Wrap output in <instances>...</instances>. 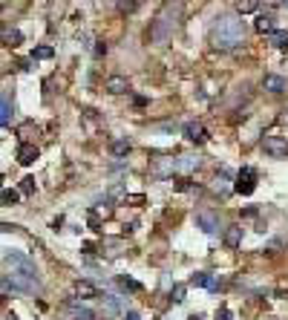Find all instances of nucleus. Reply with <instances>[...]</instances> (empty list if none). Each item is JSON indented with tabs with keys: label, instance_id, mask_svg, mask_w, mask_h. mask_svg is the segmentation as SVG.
<instances>
[{
	"label": "nucleus",
	"instance_id": "obj_1",
	"mask_svg": "<svg viewBox=\"0 0 288 320\" xmlns=\"http://www.w3.org/2000/svg\"><path fill=\"white\" fill-rule=\"evenodd\" d=\"M245 41V23L236 15H222L210 26V44L216 49H234Z\"/></svg>",
	"mask_w": 288,
	"mask_h": 320
},
{
	"label": "nucleus",
	"instance_id": "obj_2",
	"mask_svg": "<svg viewBox=\"0 0 288 320\" xmlns=\"http://www.w3.org/2000/svg\"><path fill=\"white\" fill-rule=\"evenodd\" d=\"M179 20H182V3L179 0H170V3H164L162 12L156 15L153 20V26H150V41L153 44H167L173 38V32H176V26H179Z\"/></svg>",
	"mask_w": 288,
	"mask_h": 320
},
{
	"label": "nucleus",
	"instance_id": "obj_3",
	"mask_svg": "<svg viewBox=\"0 0 288 320\" xmlns=\"http://www.w3.org/2000/svg\"><path fill=\"white\" fill-rule=\"evenodd\" d=\"M6 285L12 292H20V294H41V277H38V271H12L6 277Z\"/></svg>",
	"mask_w": 288,
	"mask_h": 320
},
{
	"label": "nucleus",
	"instance_id": "obj_4",
	"mask_svg": "<svg viewBox=\"0 0 288 320\" xmlns=\"http://www.w3.org/2000/svg\"><path fill=\"white\" fill-rule=\"evenodd\" d=\"M234 179H236V182H234V190H236V194L251 196L254 190H257V170H254V168H242Z\"/></svg>",
	"mask_w": 288,
	"mask_h": 320
},
{
	"label": "nucleus",
	"instance_id": "obj_5",
	"mask_svg": "<svg viewBox=\"0 0 288 320\" xmlns=\"http://www.w3.org/2000/svg\"><path fill=\"white\" fill-rule=\"evenodd\" d=\"M3 263L12 266V271H38L32 257H26L23 251H6V254H3Z\"/></svg>",
	"mask_w": 288,
	"mask_h": 320
},
{
	"label": "nucleus",
	"instance_id": "obj_6",
	"mask_svg": "<svg viewBox=\"0 0 288 320\" xmlns=\"http://www.w3.org/2000/svg\"><path fill=\"white\" fill-rule=\"evenodd\" d=\"M262 150L268 153L271 159H285L288 156V142L282 136H265L262 139Z\"/></svg>",
	"mask_w": 288,
	"mask_h": 320
},
{
	"label": "nucleus",
	"instance_id": "obj_7",
	"mask_svg": "<svg viewBox=\"0 0 288 320\" xmlns=\"http://www.w3.org/2000/svg\"><path fill=\"white\" fill-rule=\"evenodd\" d=\"M104 311L110 317H124L127 314V300L118 294H104Z\"/></svg>",
	"mask_w": 288,
	"mask_h": 320
},
{
	"label": "nucleus",
	"instance_id": "obj_8",
	"mask_svg": "<svg viewBox=\"0 0 288 320\" xmlns=\"http://www.w3.org/2000/svg\"><path fill=\"white\" fill-rule=\"evenodd\" d=\"M12 118H15V104H12V95L6 89H0V127H9Z\"/></svg>",
	"mask_w": 288,
	"mask_h": 320
},
{
	"label": "nucleus",
	"instance_id": "obj_9",
	"mask_svg": "<svg viewBox=\"0 0 288 320\" xmlns=\"http://www.w3.org/2000/svg\"><path fill=\"white\" fill-rule=\"evenodd\" d=\"M196 225L205 234H216V231H219V216H216V213H210V211H199L196 213Z\"/></svg>",
	"mask_w": 288,
	"mask_h": 320
},
{
	"label": "nucleus",
	"instance_id": "obj_10",
	"mask_svg": "<svg viewBox=\"0 0 288 320\" xmlns=\"http://www.w3.org/2000/svg\"><path fill=\"white\" fill-rule=\"evenodd\" d=\"M185 139H188V142H193V144H202L207 139V136H205V127L199 124V121H190V124H185Z\"/></svg>",
	"mask_w": 288,
	"mask_h": 320
},
{
	"label": "nucleus",
	"instance_id": "obj_11",
	"mask_svg": "<svg viewBox=\"0 0 288 320\" xmlns=\"http://www.w3.org/2000/svg\"><path fill=\"white\" fill-rule=\"evenodd\" d=\"M130 89V81L121 78V75H113V78H107V92H113V95H121V92H127Z\"/></svg>",
	"mask_w": 288,
	"mask_h": 320
},
{
	"label": "nucleus",
	"instance_id": "obj_12",
	"mask_svg": "<svg viewBox=\"0 0 288 320\" xmlns=\"http://www.w3.org/2000/svg\"><path fill=\"white\" fill-rule=\"evenodd\" d=\"M75 294L84 297V300H92V297H98V289H95L90 280H78V283H75Z\"/></svg>",
	"mask_w": 288,
	"mask_h": 320
},
{
	"label": "nucleus",
	"instance_id": "obj_13",
	"mask_svg": "<svg viewBox=\"0 0 288 320\" xmlns=\"http://www.w3.org/2000/svg\"><path fill=\"white\" fill-rule=\"evenodd\" d=\"M38 159V147L35 144H20L18 147V162L20 165H32Z\"/></svg>",
	"mask_w": 288,
	"mask_h": 320
},
{
	"label": "nucleus",
	"instance_id": "obj_14",
	"mask_svg": "<svg viewBox=\"0 0 288 320\" xmlns=\"http://www.w3.org/2000/svg\"><path fill=\"white\" fill-rule=\"evenodd\" d=\"M69 311H72L75 320H95V311L87 309V306H81V303H75V300H69Z\"/></svg>",
	"mask_w": 288,
	"mask_h": 320
},
{
	"label": "nucleus",
	"instance_id": "obj_15",
	"mask_svg": "<svg viewBox=\"0 0 288 320\" xmlns=\"http://www.w3.org/2000/svg\"><path fill=\"white\" fill-rule=\"evenodd\" d=\"M0 41H3L6 46H12V49H15V46L23 44V32H20V29H6V32L0 35Z\"/></svg>",
	"mask_w": 288,
	"mask_h": 320
},
{
	"label": "nucleus",
	"instance_id": "obj_16",
	"mask_svg": "<svg viewBox=\"0 0 288 320\" xmlns=\"http://www.w3.org/2000/svg\"><path fill=\"white\" fill-rule=\"evenodd\" d=\"M242 242V228L239 225H228V231H225V245L228 248H236Z\"/></svg>",
	"mask_w": 288,
	"mask_h": 320
},
{
	"label": "nucleus",
	"instance_id": "obj_17",
	"mask_svg": "<svg viewBox=\"0 0 288 320\" xmlns=\"http://www.w3.org/2000/svg\"><path fill=\"white\" fill-rule=\"evenodd\" d=\"M265 89L279 95V92H285V78H279V75H265Z\"/></svg>",
	"mask_w": 288,
	"mask_h": 320
},
{
	"label": "nucleus",
	"instance_id": "obj_18",
	"mask_svg": "<svg viewBox=\"0 0 288 320\" xmlns=\"http://www.w3.org/2000/svg\"><path fill=\"white\" fill-rule=\"evenodd\" d=\"M268 44L277 46V49H288V32L285 29H274V32L268 35Z\"/></svg>",
	"mask_w": 288,
	"mask_h": 320
},
{
	"label": "nucleus",
	"instance_id": "obj_19",
	"mask_svg": "<svg viewBox=\"0 0 288 320\" xmlns=\"http://www.w3.org/2000/svg\"><path fill=\"white\" fill-rule=\"evenodd\" d=\"M196 168H199L196 156H179V159H176V170H179V173H190V170H196Z\"/></svg>",
	"mask_w": 288,
	"mask_h": 320
},
{
	"label": "nucleus",
	"instance_id": "obj_20",
	"mask_svg": "<svg viewBox=\"0 0 288 320\" xmlns=\"http://www.w3.org/2000/svg\"><path fill=\"white\" fill-rule=\"evenodd\" d=\"M228 182H231V173H228V170H222V173H219V179H216L213 190H216V194H222V196H228V194H231V185H228Z\"/></svg>",
	"mask_w": 288,
	"mask_h": 320
},
{
	"label": "nucleus",
	"instance_id": "obj_21",
	"mask_svg": "<svg viewBox=\"0 0 288 320\" xmlns=\"http://www.w3.org/2000/svg\"><path fill=\"white\" fill-rule=\"evenodd\" d=\"M110 150H113V156H127V153L133 150V144L127 142V139H118V142L110 144Z\"/></svg>",
	"mask_w": 288,
	"mask_h": 320
},
{
	"label": "nucleus",
	"instance_id": "obj_22",
	"mask_svg": "<svg viewBox=\"0 0 288 320\" xmlns=\"http://www.w3.org/2000/svg\"><path fill=\"white\" fill-rule=\"evenodd\" d=\"M257 32L271 35V32H274V18H271V15H260V18H257Z\"/></svg>",
	"mask_w": 288,
	"mask_h": 320
},
{
	"label": "nucleus",
	"instance_id": "obj_23",
	"mask_svg": "<svg viewBox=\"0 0 288 320\" xmlns=\"http://www.w3.org/2000/svg\"><path fill=\"white\" fill-rule=\"evenodd\" d=\"M52 55H55L52 46H35V52H32V61H35V58H38V61H49Z\"/></svg>",
	"mask_w": 288,
	"mask_h": 320
},
{
	"label": "nucleus",
	"instance_id": "obj_24",
	"mask_svg": "<svg viewBox=\"0 0 288 320\" xmlns=\"http://www.w3.org/2000/svg\"><path fill=\"white\" fill-rule=\"evenodd\" d=\"M118 285H121V289H124V292H141V283H138V280H130V277H118Z\"/></svg>",
	"mask_w": 288,
	"mask_h": 320
},
{
	"label": "nucleus",
	"instance_id": "obj_25",
	"mask_svg": "<svg viewBox=\"0 0 288 320\" xmlns=\"http://www.w3.org/2000/svg\"><path fill=\"white\" fill-rule=\"evenodd\" d=\"M32 133L38 136V127L32 124V121H26V124L20 127V139H23V142H20V144H29V139H32Z\"/></svg>",
	"mask_w": 288,
	"mask_h": 320
},
{
	"label": "nucleus",
	"instance_id": "obj_26",
	"mask_svg": "<svg viewBox=\"0 0 288 320\" xmlns=\"http://www.w3.org/2000/svg\"><path fill=\"white\" fill-rule=\"evenodd\" d=\"M257 6H260V0H239V3H236V9L242 12V15H248V12H257Z\"/></svg>",
	"mask_w": 288,
	"mask_h": 320
},
{
	"label": "nucleus",
	"instance_id": "obj_27",
	"mask_svg": "<svg viewBox=\"0 0 288 320\" xmlns=\"http://www.w3.org/2000/svg\"><path fill=\"white\" fill-rule=\"evenodd\" d=\"M20 194H26V196H32V194H35V179H32V176L20 179Z\"/></svg>",
	"mask_w": 288,
	"mask_h": 320
},
{
	"label": "nucleus",
	"instance_id": "obj_28",
	"mask_svg": "<svg viewBox=\"0 0 288 320\" xmlns=\"http://www.w3.org/2000/svg\"><path fill=\"white\" fill-rule=\"evenodd\" d=\"M207 283H210V274H205V271H199V274L190 277V285H205L207 289Z\"/></svg>",
	"mask_w": 288,
	"mask_h": 320
},
{
	"label": "nucleus",
	"instance_id": "obj_29",
	"mask_svg": "<svg viewBox=\"0 0 288 320\" xmlns=\"http://www.w3.org/2000/svg\"><path fill=\"white\" fill-rule=\"evenodd\" d=\"M0 199H3V205H15L20 199V194H18V190H3V194H0Z\"/></svg>",
	"mask_w": 288,
	"mask_h": 320
},
{
	"label": "nucleus",
	"instance_id": "obj_30",
	"mask_svg": "<svg viewBox=\"0 0 288 320\" xmlns=\"http://www.w3.org/2000/svg\"><path fill=\"white\" fill-rule=\"evenodd\" d=\"M170 300L173 303H182V300H185V285H176V289H173V292H170Z\"/></svg>",
	"mask_w": 288,
	"mask_h": 320
},
{
	"label": "nucleus",
	"instance_id": "obj_31",
	"mask_svg": "<svg viewBox=\"0 0 288 320\" xmlns=\"http://www.w3.org/2000/svg\"><path fill=\"white\" fill-rule=\"evenodd\" d=\"M90 228L92 231H101V216L95 211H90Z\"/></svg>",
	"mask_w": 288,
	"mask_h": 320
},
{
	"label": "nucleus",
	"instance_id": "obj_32",
	"mask_svg": "<svg viewBox=\"0 0 288 320\" xmlns=\"http://www.w3.org/2000/svg\"><path fill=\"white\" fill-rule=\"evenodd\" d=\"M9 231H18V225H9V222H0V234H9Z\"/></svg>",
	"mask_w": 288,
	"mask_h": 320
},
{
	"label": "nucleus",
	"instance_id": "obj_33",
	"mask_svg": "<svg viewBox=\"0 0 288 320\" xmlns=\"http://www.w3.org/2000/svg\"><path fill=\"white\" fill-rule=\"evenodd\" d=\"M216 320H231V311H228V309H219V311H216Z\"/></svg>",
	"mask_w": 288,
	"mask_h": 320
},
{
	"label": "nucleus",
	"instance_id": "obj_34",
	"mask_svg": "<svg viewBox=\"0 0 288 320\" xmlns=\"http://www.w3.org/2000/svg\"><path fill=\"white\" fill-rule=\"evenodd\" d=\"M101 55H107V44H98V46H95V58H101Z\"/></svg>",
	"mask_w": 288,
	"mask_h": 320
},
{
	"label": "nucleus",
	"instance_id": "obj_35",
	"mask_svg": "<svg viewBox=\"0 0 288 320\" xmlns=\"http://www.w3.org/2000/svg\"><path fill=\"white\" fill-rule=\"evenodd\" d=\"M133 104H135V107H144V104H147V98H144V95H135V98H133Z\"/></svg>",
	"mask_w": 288,
	"mask_h": 320
},
{
	"label": "nucleus",
	"instance_id": "obj_36",
	"mask_svg": "<svg viewBox=\"0 0 288 320\" xmlns=\"http://www.w3.org/2000/svg\"><path fill=\"white\" fill-rule=\"evenodd\" d=\"M124 320H138V314H135V311H127V314H124Z\"/></svg>",
	"mask_w": 288,
	"mask_h": 320
},
{
	"label": "nucleus",
	"instance_id": "obj_37",
	"mask_svg": "<svg viewBox=\"0 0 288 320\" xmlns=\"http://www.w3.org/2000/svg\"><path fill=\"white\" fill-rule=\"evenodd\" d=\"M190 320H205V317H202V314H193V317H190Z\"/></svg>",
	"mask_w": 288,
	"mask_h": 320
},
{
	"label": "nucleus",
	"instance_id": "obj_38",
	"mask_svg": "<svg viewBox=\"0 0 288 320\" xmlns=\"http://www.w3.org/2000/svg\"><path fill=\"white\" fill-rule=\"evenodd\" d=\"M0 187H3V176H0Z\"/></svg>",
	"mask_w": 288,
	"mask_h": 320
}]
</instances>
